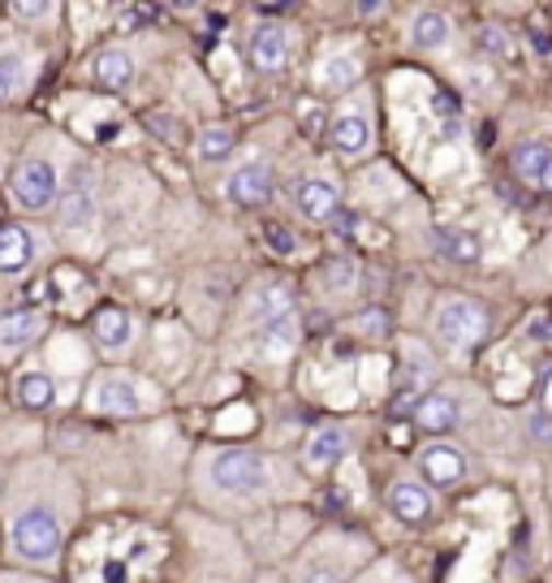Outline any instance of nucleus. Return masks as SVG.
I'll list each match as a JSON object with an SVG mask.
<instances>
[{"label":"nucleus","mask_w":552,"mask_h":583,"mask_svg":"<svg viewBox=\"0 0 552 583\" xmlns=\"http://www.w3.org/2000/svg\"><path fill=\"white\" fill-rule=\"evenodd\" d=\"M294 208L307 220H315V225H329L342 213V186L333 178H324V173H307L294 186Z\"/></svg>","instance_id":"6e6552de"},{"label":"nucleus","mask_w":552,"mask_h":583,"mask_svg":"<svg viewBox=\"0 0 552 583\" xmlns=\"http://www.w3.org/2000/svg\"><path fill=\"white\" fill-rule=\"evenodd\" d=\"M432 247H436L445 260H453V264H480L483 260V242L475 229L440 225V229H432Z\"/></svg>","instance_id":"aec40b11"},{"label":"nucleus","mask_w":552,"mask_h":583,"mask_svg":"<svg viewBox=\"0 0 552 583\" xmlns=\"http://www.w3.org/2000/svg\"><path fill=\"white\" fill-rule=\"evenodd\" d=\"M432 380H436L432 355L423 351V342H406V351H402V385L393 393V415H411L418 407V398L432 389Z\"/></svg>","instance_id":"423d86ee"},{"label":"nucleus","mask_w":552,"mask_h":583,"mask_svg":"<svg viewBox=\"0 0 552 583\" xmlns=\"http://www.w3.org/2000/svg\"><path fill=\"white\" fill-rule=\"evenodd\" d=\"M255 342H260V351H264L268 359H289L294 346H298V320H294V311L255 324Z\"/></svg>","instance_id":"b1692460"},{"label":"nucleus","mask_w":552,"mask_h":583,"mask_svg":"<svg viewBox=\"0 0 552 583\" xmlns=\"http://www.w3.org/2000/svg\"><path fill=\"white\" fill-rule=\"evenodd\" d=\"M389 511L398 514L402 523H427L432 518V493L418 484V480H398L393 489H389Z\"/></svg>","instance_id":"5701e85b"},{"label":"nucleus","mask_w":552,"mask_h":583,"mask_svg":"<svg viewBox=\"0 0 552 583\" xmlns=\"http://www.w3.org/2000/svg\"><path fill=\"white\" fill-rule=\"evenodd\" d=\"M320 282H324V290H333V294L354 290V264H349V260H329L324 273H320Z\"/></svg>","instance_id":"cd10ccee"},{"label":"nucleus","mask_w":552,"mask_h":583,"mask_svg":"<svg viewBox=\"0 0 552 583\" xmlns=\"http://www.w3.org/2000/svg\"><path fill=\"white\" fill-rule=\"evenodd\" d=\"M480 44H483V53H492V57H509V53H514V39H509L505 26H483Z\"/></svg>","instance_id":"c756f323"},{"label":"nucleus","mask_w":552,"mask_h":583,"mask_svg":"<svg viewBox=\"0 0 552 583\" xmlns=\"http://www.w3.org/2000/svg\"><path fill=\"white\" fill-rule=\"evenodd\" d=\"M380 4H384V0H358V9H363V13H376Z\"/></svg>","instance_id":"72a5a7b5"},{"label":"nucleus","mask_w":552,"mask_h":583,"mask_svg":"<svg viewBox=\"0 0 552 583\" xmlns=\"http://www.w3.org/2000/svg\"><path fill=\"white\" fill-rule=\"evenodd\" d=\"M509 164H514V173H518L527 186L549 191L552 195V147L549 144H540V139L518 144L514 151H509Z\"/></svg>","instance_id":"dca6fc26"},{"label":"nucleus","mask_w":552,"mask_h":583,"mask_svg":"<svg viewBox=\"0 0 552 583\" xmlns=\"http://www.w3.org/2000/svg\"><path fill=\"white\" fill-rule=\"evenodd\" d=\"M233 130L229 126H220V122H211V126H204L199 130V139H195V151H199V160H207V164H216V160H225L229 151H233Z\"/></svg>","instance_id":"bb28decb"},{"label":"nucleus","mask_w":552,"mask_h":583,"mask_svg":"<svg viewBox=\"0 0 552 583\" xmlns=\"http://www.w3.org/2000/svg\"><path fill=\"white\" fill-rule=\"evenodd\" d=\"M298 583H345V575L337 571V567L320 562V567H307V571L298 575Z\"/></svg>","instance_id":"7c9ffc66"},{"label":"nucleus","mask_w":552,"mask_h":583,"mask_svg":"<svg viewBox=\"0 0 552 583\" xmlns=\"http://www.w3.org/2000/svg\"><path fill=\"white\" fill-rule=\"evenodd\" d=\"M13 91H18V78H13V73L0 66V108H4L9 100H13Z\"/></svg>","instance_id":"473e14b6"},{"label":"nucleus","mask_w":552,"mask_h":583,"mask_svg":"<svg viewBox=\"0 0 552 583\" xmlns=\"http://www.w3.org/2000/svg\"><path fill=\"white\" fill-rule=\"evenodd\" d=\"M44 333V316L31 307H4L0 311V355H22Z\"/></svg>","instance_id":"f8f14e48"},{"label":"nucleus","mask_w":552,"mask_h":583,"mask_svg":"<svg viewBox=\"0 0 552 583\" xmlns=\"http://www.w3.org/2000/svg\"><path fill=\"white\" fill-rule=\"evenodd\" d=\"M207 476L229 498H260L273 484V462L260 449H220V454H211Z\"/></svg>","instance_id":"f03ea898"},{"label":"nucleus","mask_w":552,"mask_h":583,"mask_svg":"<svg viewBox=\"0 0 552 583\" xmlns=\"http://www.w3.org/2000/svg\"><path fill=\"white\" fill-rule=\"evenodd\" d=\"M345 449H349V433H345L342 424H324V428H315L307 437V445H302V467L307 471H329V467L342 462Z\"/></svg>","instance_id":"2eb2a0df"},{"label":"nucleus","mask_w":552,"mask_h":583,"mask_svg":"<svg viewBox=\"0 0 552 583\" xmlns=\"http://www.w3.org/2000/svg\"><path fill=\"white\" fill-rule=\"evenodd\" d=\"M9 195L26 213H48L61 199V169L44 156H26L9 178Z\"/></svg>","instance_id":"20e7f679"},{"label":"nucleus","mask_w":552,"mask_h":583,"mask_svg":"<svg viewBox=\"0 0 552 583\" xmlns=\"http://www.w3.org/2000/svg\"><path fill=\"white\" fill-rule=\"evenodd\" d=\"M531 437L552 441V415H549V411H540V415H531Z\"/></svg>","instance_id":"2f4dec72"},{"label":"nucleus","mask_w":552,"mask_h":583,"mask_svg":"<svg viewBox=\"0 0 552 583\" xmlns=\"http://www.w3.org/2000/svg\"><path fill=\"white\" fill-rule=\"evenodd\" d=\"M87 407H91L95 415H113V420H138V415L147 411V398H142V389H138L135 376H126V371H104V376L91 385V393H87Z\"/></svg>","instance_id":"39448f33"},{"label":"nucleus","mask_w":552,"mask_h":583,"mask_svg":"<svg viewBox=\"0 0 552 583\" xmlns=\"http://www.w3.org/2000/svg\"><path fill=\"white\" fill-rule=\"evenodd\" d=\"M57 217H61L66 229H87L95 220V169H78L73 182L61 186Z\"/></svg>","instance_id":"1a4fd4ad"},{"label":"nucleus","mask_w":552,"mask_h":583,"mask_svg":"<svg viewBox=\"0 0 552 583\" xmlns=\"http://www.w3.org/2000/svg\"><path fill=\"white\" fill-rule=\"evenodd\" d=\"M61 540H66L61 518L48 506H26L22 514H13V523H9V545L31 567H53L57 553H61Z\"/></svg>","instance_id":"f257e3e1"},{"label":"nucleus","mask_w":552,"mask_h":583,"mask_svg":"<svg viewBox=\"0 0 552 583\" xmlns=\"http://www.w3.org/2000/svg\"><path fill=\"white\" fill-rule=\"evenodd\" d=\"M358 78H363V66H358L354 53H329V57L315 66V87H320L324 95H342L349 87H358Z\"/></svg>","instance_id":"4be33fe9"},{"label":"nucleus","mask_w":552,"mask_h":583,"mask_svg":"<svg viewBox=\"0 0 552 583\" xmlns=\"http://www.w3.org/2000/svg\"><path fill=\"white\" fill-rule=\"evenodd\" d=\"M13 398L26 411H48V407H57V380L48 371H22L13 385Z\"/></svg>","instance_id":"393cba45"},{"label":"nucleus","mask_w":552,"mask_h":583,"mask_svg":"<svg viewBox=\"0 0 552 583\" xmlns=\"http://www.w3.org/2000/svg\"><path fill=\"white\" fill-rule=\"evenodd\" d=\"M135 57L126 48H100L91 57V78L104 87V91H126L135 82Z\"/></svg>","instance_id":"6ab92c4d"},{"label":"nucleus","mask_w":552,"mask_h":583,"mask_svg":"<svg viewBox=\"0 0 552 583\" xmlns=\"http://www.w3.org/2000/svg\"><path fill=\"white\" fill-rule=\"evenodd\" d=\"M411 415H414V424H418L423 433H432V437H436V433H453L458 420H462V402H458L453 393H445V389H427Z\"/></svg>","instance_id":"ddd939ff"},{"label":"nucleus","mask_w":552,"mask_h":583,"mask_svg":"<svg viewBox=\"0 0 552 583\" xmlns=\"http://www.w3.org/2000/svg\"><path fill=\"white\" fill-rule=\"evenodd\" d=\"M432 333L445 351L453 355H471L487 333V307L480 298H445L436 320H432Z\"/></svg>","instance_id":"7ed1b4c3"},{"label":"nucleus","mask_w":552,"mask_h":583,"mask_svg":"<svg viewBox=\"0 0 552 583\" xmlns=\"http://www.w3.org/2000/svg\"><path fill=\"white\" fill-rule=\"evenodd\" d=\"M169 4H177V9H191V4H199V0H169Z\"/></svg>","instance_id":"f704fd0d"},{"label":"nucleus","mask_w":552,"mask_h":583,"mask_svg":"<svg viewBox=\"0 0 552 583\" xmlns=\"http://www.w3.org/2000/svg\"><path fill=\"white\" fill-rule=\"evenodd\" d=\"M453 39V22L440 9H418L411 22V44L418 53H445Z\"/></svg>","instance_id":"412c9836"},{"label":"nucleus","mask_w":552,"mask_h":583,"mask_svg":"<svg viewBox=\"0 0 552 583\" xmlns=\"http://www.w3.org/2000/svg\"><path fill=\"white\" fill-rule=\"evenodd\" d=\"M371 122L363 117V113H337L333 117V126H329V144L337 156L345 160H358V156H367L371 151Z\"/></svg>","instance_id":"f3484780"},{"label":"nucleus","mask_w":552,"mask_h":583,"mask_svg":"<svg viewBox=\"0 0 552 583\" xmlns=\"http://www.w3.org/2000/svg\"><path fill=\"white\" fill-rule=\"evenodd\" d=\"M294 311V294L289 286H280V282H264L255 298H251V316H255V324H264V320H276V316H289Z\"/></svg>","instance_id":"a878e982"},{"label":"nucleus","mask_w":552,"mask_h":583,"mask_svg":"<svg viewBox=\"0 0 552 583\" xmlns=\"http://www.w3.org/2000/svg\"><path fill=\"white\" fill-rule=\"evenodd\" d=\"M273 164L268 160H246L225 178V199L238 208H264L273 199Z\"/></svg>","instance_id":"0eeeda50"},{"label":"nucleus","mask_w":552,"mask_h":583,"mask_svg":"<svg viewBox=\"0 0 552 583\" xmlns=\"http://www.w3.org/2000/svg\"><path fill=\"white\" fill-rule=\"evenodd\" d=\"M246 53H251V66L260 73H280L285 70V61H289V31H285L280 22H260V26L251 31Z\"/></svg>","instance_id":"9d476101"},{"label":"nucleus","mask_w":552,"mask_h":583,"mask_svg":"<svg viewBox=\"0 0 552 583\" xmlns=\"http://www.w3.org/2000/svg\"><path fill=\"white\" fill-rule=\"evenodd\" d=\"M9 9H13V18H22V22H48L53 9H57V0H9Z\"/></svg>","instance_id":"c85d7f7f"},{"label":"nucleus","mask_w":552,"mask_h":583,"mask_svg":"<svg viewBox=\"0 0 552 583\" xmlns=\"http://www.w3.org/2000/svg\"><path fill=\"white\" fill-rule=\"evenodd\" d=\"M91 333H95L100 351H108V355H126L138 329H135V316H130L126 307H100L95 320H91Z\"/></svg>","instance_id":"4468645a"},{"label":"nucleus","mask_w":552,"mask_h":583,"mask_svg":"<svg viewBox=\"0 0 552 583\" xmlns=\"http://www.w3.org/2000/svg\"><path fill=\"white\" fill-rule=\"evenodd\" d=\"M35 255H39V242H35V233L26 225H4L0 229V273L4 277L26 273L35 264Z\"/></svg>","instance_id":"a211bd4d"},{"label":"nucleus","mask_w":552,"mask_h":583,"mask_svg":"<svg viewBox=\"0 0 552 583\" xmlns=\"http://www.w3.org/2000/svg\"><path fill=\"white\" fill-rule=\"evenodd\" d=\"M418 471H423L427 484H436V489H453V484L467 476V458H462L458 445L436 441V445H427V449L418 454Z\"/></svg>","instance_id":"9b49d317"}]
</instances>
